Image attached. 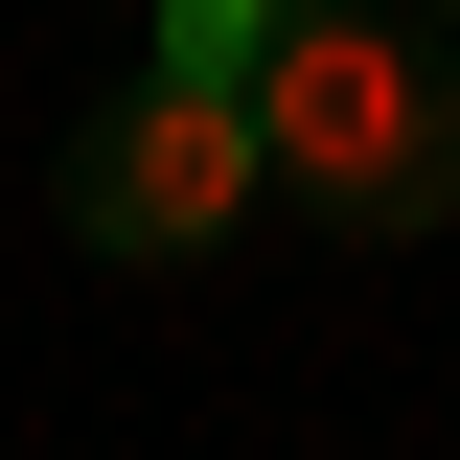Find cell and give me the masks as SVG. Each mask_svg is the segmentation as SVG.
<instances>
[{
	"label": "cell",
	"instance_id": "1",
	"mask_svg": "<svg viewBox=\"0 0 460 460\" xmlns=\"http://www.w3.org/2000/svg\"><path fill=\"white\" fill-rule=\"evenodd\" d=\"M253 138H277V208L368 230V253L460 208V69L414 47L392 0H277V47H253Z\"/></svg>",
	"mask_w": 460,
	"mask_h": 460
},
{
	"label": "cell",
	"instance_id": "2",
	"mask_svg": "<svg viewBox=\"0 0 460 460\" xmlns=\"http://www.w3.org/2000/svg\"><path fill=\"white\" fill-rule=\"evenodd\" d=\"M253 184H277L253 93H162V69H138V93H115L93 138H69V230H93V253H208V230L253 208Z\"/></svg>",
	"mask_w": 460,
	"mask_h": 460
},
{
	"label": "cell",
	"instance_id": "3",
	"mask_svg": "<svg viewBox=\"0 0 460 460\" xmlns=\"http://www.w3.org/2000/svg\"><path fill=\"white\" fill-rule=\"evenodd\" d=\"M253 47H277V0H162V93H253Z\"/></svg>",
	"mask_w": 460,
	"mask_h": 460
},
{
	"label": "cell",
	"instance_id": "4",
	"mask_svg": "<svg viewBox=\"0 0 460 460\" xmlns=\"http://www.w3.org/2000/svg\"><path fill=\"white\" fill-rule=\"evenodd\" d=\"M392 23H460V0H392Z\"/></svg>",
	"mask_w": 460,
	"mask_h": 460
}]
</instances>
